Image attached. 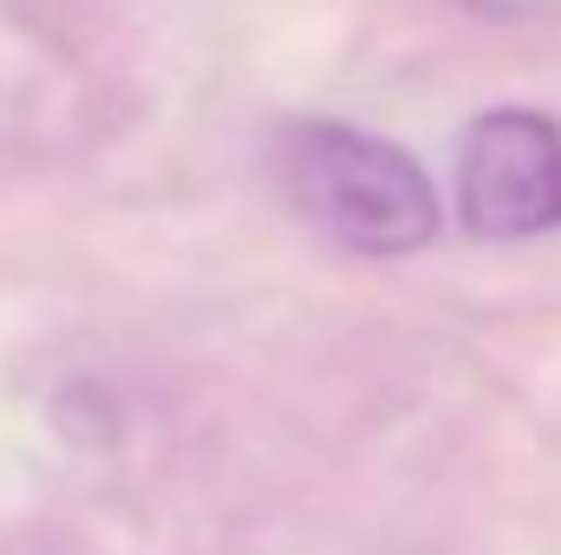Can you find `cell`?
<instances>
[{
    "instance_id": "3",
    "label": "cell",
    "mask_w": 561,
    "mask_h": 555,
    "mask_svg": "<svg viewBox=\"0 0 561 555\" xmlns=\"http://www.w3.org/2000/svg\"><path fill=\"white\" fill-rule=\"evenodd\" d=\"M477 20H561V0H450Z\"/></svg>"
},
{
    "instance_id": "2",
    "label": "cell",
    "mask_w": 561,
    "mask_h": 555,
    "mask_svg": "<svg viewBox=\"0 0 561 555\" xmlns=\"http://www.w3.org/2000/svg\"><path fill=\"white\" fill-rule=\"evenodd\" d=\"M457 216L483 242L561 229V125L529 105L470 118L457 150Z\"/></svg>"
},
{
    "instance_id": "1",
    "label": "cell",
    "mask_w": 561,
    "mask_h": 555,
    "mask_svg": "<svg viewBox=\"0 0 561 555\" xmlns=\"http://www.w3.org/2000/svg\"><path fill=\"white\" fill-rule=\"evenodd\" d=\"M280 170H287L294 209L353 256L392 262L437 236V190L424 163L373 132L307 118L280 144Z\"/></svg>"
}]
</instances>
